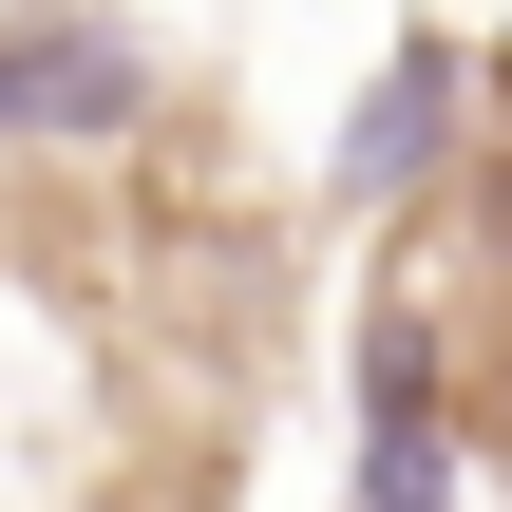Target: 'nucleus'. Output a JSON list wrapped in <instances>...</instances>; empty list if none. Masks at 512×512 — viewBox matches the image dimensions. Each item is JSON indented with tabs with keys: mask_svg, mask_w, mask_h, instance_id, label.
I'll use <instances>...</instances> for the list:
<instances>
[{
	"mask_svg": "<svg viewBox=\"0 0 512 512\" xmlns=\"http://www.w3.org/2000/svg\"><path fill=\"white\" fill-rule=\"evenodd\" d=\"M133 95H152V57H133L114 19H57V38H0V114H76V133H133Z\"/></svg>",
	"mask_w": 512,
	"mask_h": 512,
	"instance_id": "nucleus-1",
	"label": "nucleus"
},
{
	"mask_svg": "<svg viewBox=\"0 0 512 512\" xmlns=\"http://www.w3.org/2000/svg\"><path fill=\"white\" fill-rule=\"evenodd\" d=\"M361 512H437V418H399V437L361 456Z\"/></svg>",
	"mask_w": 512,
	"mask_h": 512,
	"instance_id": "nucleus-3",
	"label": "nucleus"
},
{
	"mask_svg": "<svg viewBox=\"0 0 512 512\" xmlns=\"http://www.w3.org/2000/svg\"><path fill=\"white\" fill-rule=\"evenodd\" d=\"M437 114H456V57L418 38V57L361 95V133H342V190H399V171H437Z\"/></svg>",
	"mask_w": 512,
	"mask_h": 512,
	"instance_id": "nucleus-2",
	"label": "nucleus"
}]
</instances>
